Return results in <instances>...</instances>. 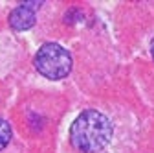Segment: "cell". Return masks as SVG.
I'll list each match as a JSON object with an SVG mask.
<instances>
[{"label":"cell","mask_w":154,"mask_h":153,"mask_svg":"<svg viewBox=\"0 0 154 153\" xmlns=\"http://www.w3.org/2000/svg\"><path fill=\"white\" fill-rule=\"evenodd\" d=\"M33 65L44 78L61 80V78H66L72 70V55L61 44L46 43L35 54Z\"/></svg>","instance_id":"7a4b0ae2"},{"label":"cell","mask_w":154,"mask_h":153,"mask_svg":"<svg viewBox=\"0 0 154 153\" xmlns=\"http://www.w3.org/2000/svg\"><path fill=\"white\" fill-rule=\"evenodd\" d=\"M114 129L108 116L99 111H85L70 127V142L83 153H97L108 146Z\"/></svg>","instance_id":"6da1fadb"},{"label":"cell","mask_w":154,"mask_h":153,"mask_svg":"<svg viewBox=\"0 0 154 153\" xmlns=\"http://www.w3.org/2000/svg\"><path fill=\"white\" fill-rule=\"evenodd\" d=\"M11 140V125L8 120L0 116V149H4Z\"/></svg>","instance_id":"277c9868"},{"label":"cell","mask_w":154,"mask_h":153,"mask_svg":"<svg viewBox=\"0 0 154 153\" xmlns=\"http://www.w3.org/2000/svg\"><path fill=\"white\" fill-rule=\"evenodd\" d=\"M150 54H152V57H154V39L150 41Z\"/></svg>","instance_id":"5b68a950"},{"label":"cell","mask_w":154,"mask_h":153,"mask_svg":"<svg viewBox=\"0 0 154 153\" xmlns=\"http://www.w3.org/2000/svg\"><path fill=\"white\" fill-rule=\"evenodd\" d=\"M35 24V11L33 8H29L28 4H22L15 8L11 13H9V26L13 30H28Z\"/></svg>","instance_id":"3957f363"}]
</instances>
